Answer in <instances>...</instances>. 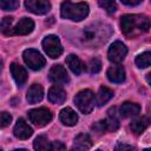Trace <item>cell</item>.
Wrapping results in <instances>:
<instances>
[{"label": "cell", "instance_id": "cell-1", "mask_svg": "<svg viewBox=\"0 0 151 151\" xmlns=\"http://www.w3.org/2000/svg\"><path fill=\"white\" fill-rule=\"evenodd\" d=\"M120 27H122V32L127 38H134L149 31L150 20L145 15L125 14L120 19Z\"/></svg>", "mask_w": 151, "mask_h": 151}, {"label": "cell", "instance_id": "cell-2", "mask_svg": "<svg viewBox=\"0 0 151 151\" xmlns=\"http://www.w3.org/2000/svg\"><path fill=\"white\" fill-rule=\"evenodd\" d=\"M111 35V27L104 24H91L84 27L79 39L85 45L97 46L105 42Z\"/></svg>", "mask_w": 151, "mask_h": 151}, {"label": "cell", "instance_id": "cell-3", "mask_svg": "<svg viewBox=\"0 0 151 151\" xmlns=\"http://www.w3.org/2000/svg\"><path fill=\"white\" fill-rule=\"evenodd\" d=\"M60 14L65 19L80 21L88 14V5L86 2H71L64 1L60 7Z\"/></svg>", "mask_w": 151, "mask_h": 151}, {"label": "cell", "instance_id": "cell-4", "mask_svg": "<svg viewBox=\"0 0 151 151\" xmlns=\"http://www.w3.org/2000/svg\"><path fill=\"white\" fill-rule=\"evenodd\" d=\"M94 101H96L94 94L90 90H83V91L78 92L74 97V103H76L77 107L84 114H87L93 110Z\"/></svg>", "mask_w": 151, "mask_h": 151}, {"label": "cell", "instance_id": "cell-5", "mask_svg": "<svg viewBox=\"0 0 151 151\" xmlns=\"http://www.w3.org/2000/svg\"><path fill=\"white\" fill-rule=\"evenodd\" d=\"M22 58H24V61L26 63V65L34 71L41 70L46 64V60L41 55V53L33 48L25 50L22 53Z\"/></svg>", "mask_w": 151, "mask_h": 151}, {"label": "cell", "instance_id": "cell-6", "mask_svg": "<svg viewBox=\"0 0 151 151\" xmlns=\"http://www.w3.org/2000/svg\"><path fill=\"white\" fill-rule=\"evenodd\" d=\"M28 119L38 127H42L52 120V112L46 107L33 109L28 111Z\"/></svg>", "mask_w": 151, "mask_h": 151}, {"label": "cell", "instance_id": "cell-7", "mask_svg": "<svg viewBox=\"0 0 151 151\" xmlns=\"http://www.w3.org/2000/svg\"><path fill=\"white\" fill-rule=\"evenodd\" d=\"M42 47L44 51L46 52V54L51 58H58L61 53H63V46L61 42L59 40V38L57 35H47L44 40H42Z\"/></svg>", "mask_w": 151, "mask_h": 151}, {"label": "cell", "instance_id": "cell-8", "mask_svg": "<svg viewBox=\"0 0 151 151\" xmlns=\"http://www.w3.org/2000/svg\"><path fill=\"white\" fill-rule=\"evenodd\" d=\"M126 54H127V48H126V46H125L123 42H120V41H114V42L110 46V48H109V51H107V58H109V60L112 61L113 64H119V63H122V61L124 60V58L126 57Z\"/></svg>", "mask_w": 151, "mask_h": 151}, {"label": "cell", "instance_id": "cell-9", "mask_svg": "<svg viewBox=\"0 0 151 151\" xmlns=\"http://www.w3.org/2000/svg\"><path fill=\"white\" fill-rule=\"evenodd\" d=\"M25 7L27 8V11L41 15V14H46L51 9V4L45 0H26Z\"/></svg>", "mask_w": 151, "mask_h": 151}, {"label": "cell", "instance_id": "cell-10", "mask_svg": "<svg viewBox=\"0 0 151 151\" xmlns=\"http://www.w3.org/2000/svg\"><path fill=\"white\" fill-rule=\"evenodd\" d=\"M48 77L53 83H55L58 85L66 84L68 81V74H67L65 67L61 65H53L52 68L50 70Z\"/></svg>", "mask_w": 151, "mask_h": 151}, {"label": "cell", "instance_id": "cell-11", "mask_svg": "<svg viewBox=\"0 0 151 151\" xmlns=\"http://www.w3.org/2000/svg\"><path fill=\"white\" fill-rule=\"evenodd\" d=\"M34 28V22L29 18H21L19 22L14 26L12 34H18V35H26L29 34Z\"/></svg>", "mask_w": 151, "mask_h": 151}, {"label": "cell", "instance_id": "cell-12", "mask_svg": "<svg viewBox=\"0 0 151 151\" xmlns=\"http://www.w3.org/2000/svg\"><path fill=\"white\" fill-rule=\"evenodd\" d=\"M13 132H14V136L17 138H19V139H27V138H29L32 136L33 130L22 118H20V119H18V122H17L14 129H13Z\"/></svg>", "mask_w": 151, "mask_h": 151}, {"label": "cell", "instance_id": "cell-13", "mask_svg": "<svg viewBox=\"0 0 151 151\" xmlns=\"http://www.w3.org/2000/svg\"><path fill=\"white\" fill-rule=\"evenodd\" d=\"M11 73L13 76V79L15 80V83L18 84V86H24L26 80H27V71L25 70V67H22L21 65L13 63L11 65Z\"/></svg>", "mask_w": 151, "mask_h": 151}, {"label": "cell", "instance_id": "cell-14", "mask_svg": "<svg viewBox=\"0 0 151 151\" xmlns=\"http://www.w3.org/2000/svg\"><path fill=\"white\" fill-rule=\"evenodd\" d=\"M106 74H107L109 80L112 81V83H123L125 80V70L119 64H116V65L111 66L107 70Z\"/></svg>", "mask_w": 151, "mask_h": 151}, {"label": "cell", "instance_id": "cell-15", "mask_svg": "<svg viewBox=\"0 0 151 151\" xmlns=\"http://www.w3.org/2000/svg\"><path fill=\"white\" fill-rule=\"evenodd\" d=\"M92 146V140L88 134L80 133L74 138L73 147L71 151H87Z\"/></svg>", "mask_w": 151, "mask_h": 151}, {"label": "cell", "instance_id": "cell-16", "mask_svg": "<svg viewBox=\"0 0 151 151\" xmlns=\"http://www.w3.org/2000/svg\"><path fill=\"white\" fill-rule=\"evenodd\" d=\"M47 97H48V100L51 103L60 105V104H63L66 100V92L64 91L63 87H60L58 85H54V86H52L50 88Z\"/></svg>", "mask_w": 151, "mask_h": 151}, {"label": "cell", "instance_id": "cell-17", "mask_svg": "<svg viewBox=\"0 0 151 151\" xmlns=\"http://www.w3.org/2000/svg\"><path fill=\"white\" fill-rule=\"evenodd\" d=\"M59 118H60V122L66 125V126H73L77 124L78 122V116L77 113L71 109V107H65L60 111V114H59Z\"/></svg>", "mask_w": 151, "mask_h": 151}, {"label": "cell", "instance_id": "cell-18", "mask_svg": "<svg viewBox=\"0 0 151 151\" xmlns=\"http://www.w3.org/2000/svg\"><path fill=\"white\" fill-rule=\"evenodd\" d=\"M44 97V88L39 84H33L27 91V101L29 104L39 103Z\"/></svg>", "mask_w": 151, "mask_h": 151}, {"label": "cell", "instance_id": "cell-19", "mask_svg": "<svg viewBox=\"0 0 151 151\" xmlns=\"http://www.w3.org/2000/svg\"><path fill=\"white\" fill-rule=\"evenodd\" d=\"M140 112V106L136 103L131 101H125L120 106V116L129 118V117H134Z\"/></svg>", "mask_w": 151, "mask_h": 151}, {"label": "cell", "instance_id": "cell-20", "mask_svg": "<svg viewBox=\"0 0 151 151\" xmlns=\"http://www.w3.org/2000/svg\"><path fill=\"white\" fill-rule=\"evenodd\" d=\"M66 64L70 70L76 74H80L85 70V65L83 64V61L74 54H70L66 57Z\"/></svg>", "mask_w": 151, "mask_h": 151}, {"label": "cell", "instance_id": "cell-21", "mask_svg": "<svg viewBox=\"0 0 151 151\" xmlns=\"http://www.w3.org/2000/svg\"><path fill=\"white\" fill-rule=\"evenodd\" d=\"M113 97V91L106 86H101L97 93L96 97V103L98 106H103L104 104H106L111 98Z\"/></svg>", "mask_w": 151, "mask_h": 151}, {"label": "cell", "instance_id": "cell-22", "mask_svg": "<svg viewBox=\"0 0 151 151\" xmlns=\"http://www.w3.org/2000/svg\"><path fill=\"white\" fill-rule=\"evenodd\" d=\"M150 124V119L147 117H139L134 120H132L130 127L134 134H140Z\"/></svg>", "mask_w": 151, "mask_h": 151}, {"label": "cell", "instance_id": "cell-23", "mask_svg": "<svg viewBox=\"0 0 151 151\" xmlns=\"http://www.w3.org/2000/svg\"><path fill=\"white\" fill-rule=\"evenodd\" d=\"M105 125H106V130L107 131H116L119 127V120L117 118L114 107L109 111V116L105 119Z\"/></svg>", "mask_w": 151, "mask_h": 151}, {"label": "cell", "instance_id": "cell-24", "mask_svg": "<svg viewBox=\"0 0 151 151\" xmlns=\"http://www.w3.org/2000/svg\"><path fill=\"white\" fill-rule=\"evenodd\" d=\"M50 142H48V138L44 134L41 136H38L35 139H34V143H33V147L35 151H48L50 149Z\"/></svg>", "mask_w": 151, "mask_h": 151}, {"label": "cell", "instance_id": "cell-25", "mask_svg": "<svg viewBox=\"0 0 151 151\" xmlns=\"http://www.w3.org/2000/svg\"><path fill=\"white\" fill-rule=\"evenodd\" d=\"M151 64V53L149 51L139 54L137 58H136V65L139 67V68H145V67H149Z\"/></svg>", "mask_w": 151, "mask_h": 151}, {"label": "cell", "instance_id": "cell-26", "mask_svg": "<svg viewBox=\"0 0 151 151\" xmlns=\"http://www.w3.org/2000/svg\"><path fill=\"white\" fill-rule=\"evenodd\" d=\"M12 22H13V18L11 17H5L1 22H0V31L5 34V35H12Z\"/></svg>", "mask_w": 151, "mask_h": 151}, {"label": "cell", "instance_id": "cell-27", "mask_svg": "<svg viewBox=\"0 0 151 151\" xmlns=\"http://www.w3.org/2000/svg\"><path fill=\"white\" fill-rule=\"evenodd\" d=\"M0 7L4 11H14L19 7V1H17V0H0Z\"/></svg>", "mask_w": 151, "mask_h": 151}, {"label": "cell", "instance_id": "cell-28", "mask_svg": "<svg viewBox=\"0 0 151 151\" xmlns=\"http://www.w3.org/2000/svg\"><path fill=\"white\" fill-rule=\"evenodd\" d=\"M101 68V63L99 58H92L87 64V70L90 73H98Z\"/></svg>", "mask_w": 151, "mask_h": 151}, {"label": "cell", "instance_id": "cell-29", "mask_svg": "<svg viewBox=\"0 0 151 151\" xmlns=\"http://www.w3.org/2000/svg\"><path fill=\"white\" fill-rule=\"evenodd\" d=\"M99 6L101 7V8H104L107 13H114L116 12V9H117V5H116V2L114 1H110V0H100L99 2Z\"/></svg>", "mask_w": 151, "mask_h": 151}, {"label": "cell", "instance_id": "cell-30", "mask_svg": "<svg viewBox=\"0 0 151 151\" xmlns=\"http://www.w3.org/2000/svg\"><path fill=\"white\" fill-rule=\"evenodd\" d=\"M12 122V116L7 112H0V129L6 127Z\"/></svg>", "mask_w": 151, "mask_h": 151}, {"label": "cell", "instance_id": "cell-31", "mask_svg": "<svg viewBox=\"0 0 151 151\" xmlns=\"http://www.w3.org/2000/svg\"><path fill=\"white\" fill-rule=\"evenodd\" d=\"M92 129H93L96 132H98V134H101V133H104L105 131H107V130H106V125H105V120H100V122L96 123V124L92 126Z\"/></svg>", "mask_w": 151, "mask_h": 151}, {"label": "cell", "instance_id": "cell-32", "mask_svg": "<svg viewBox=\"0 0 151 151\" xmlns=\"http://www.w3.org/2000/svg\"><path fill=\"white\" fill-rule=\"evenodd\" d=\"M48 151H66V146L61 142H53L50 145Z\"/></svg>", "mask_w": 151, "mask_h": 151}, {"label": "cell", "instance_id": "cell-33", "mask_svg": "<svg viewBox=\"0 0 151 151\" xmlns=\"http://www.w3.org/2000/svg\"><path fill=\"white\" fill-rule=\"evenodd\" d=\"M114 151H136V149L129 144H124V143H119L116 145Z\"/></svg>", "mask_w": 151, "mask_h": 151}, {"label": "cell", "instance_id": "cell-34", "mask_svg": "<svg viewBox=\"0 0 151 151\" xmlns=\"http://www.w3.org/2000/svg\"><path fill=\"white\" fill-rule=\"evenodd\" d=\"M122 2L124 4V5H129V6H134V5H139L142 1L140 0H136V1H131V0H122Z\"/></svg>", "mask_w": 151, "mask_h": 151}, {"label": "cell", "instance_id": "cell-35", "mask_svg": "<svg viewBox=\"0 0 151 151\" xmlns=\"http://www.w3.org/2000/svg\"><path fill=\"white\" fill-rule=\"evenodd\" d=\"M2 65H4V64H2V60L0 59V73H1V71H2Z\"/></svg>", "mask_w": 151, "mask_h": 151}, {"label": "cell", "instance_id": "cell-36", "mask_svg": "<svg viewBox=\"0 0 151 151\" xmlns=\"http://www.w3.org/2000/svg\"><path fill=\"white\" fill-rule=\"evenodd\" d=\"M13 151H27V150H25V149H17V150H13Z\"/></svg>", "mask_w": 151, "mask_h": 151}, {"label": "cell", "instance_id": "cell-37", "mask_svg": "<svg viewBox=\"0 0 151 151\" xmlns=\"http://www.w3.org/2000/svg\"><path fill=\"white\" fill-rule=\"evenodd\" d=\"M144 151H150V149H145V150H144Z\"/></svg>", "mask_w": 151, "mask_h": 151}, {"label": "cell", "instance_id": "cell-38", "mask_svg": "<svg viewBox=\"0 0 151 151\" xmlns=\"http://www.w3.org/2000/svg\"><path fill=\"white\" fill-rule=\"evenodd\" d=\"M97 151H100V150H97Z\"/></svg>", "mask_w": 151, "mask_h": 151}, {"label": "cell", "instance_id": "cell-39", "mask_svg": "<svg viewBox=\"0 0 151 151\" xmlns=\"http://www.w3.org/2000/svg\"><path fill=\"white\" fill-rule=\"evenodd\" d=\"M0 151H1V149H0Z\"/></svg>", "mask_w": 151, "mask_h": 151}]
</instances>
